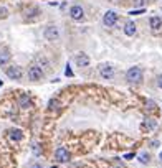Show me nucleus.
<instances>
[{
	"mask_svg": "<svg viewBox=\"0 0 162 168\" xmlns=\"http://www.w3.org/2000/svg\"><path fill=\"white\" fill-rule=\"evenodd\" d=\"M126 79L129 81V83H141V81H142V71H141V68H137V66L129 68V69H127V73H126Z\"/></svg>",
	"mask_w": 162,
	"mask_h": 168,
	"instance_id": "1",
	"label": "nucleus"
},
{
	"mask_svg": "<svg viewBox=\"0 0 162 168\" xmlns=\"http://www.w3.org/2000/svg\"><path fill=\"white\" fill-rule=\"evenodd\" d=\"M111 2H113V3H117V2H119V0H111Z\"/></svg>",
	"mask_w": 162,
	"mask_h": 168,
	"instance_id": "25",
	"label": "nucleus"
},
{
	"mask_svg": "<svg viewBox=\"0 0 162 168\" xmlns=\"http://www.w3.org/2000/svg\"><path fill=\"white\" fill-rule=\"evenodd\" d=\"M147 107H149V109H154V102H152V100H149V102H147Z\"/></svg>",
	"mask_w": 162,
	"mask_h": 168,
	"instance_id": "22",
	"label": "nucleus"
},
{
	"mask_svg": "<svg viewBox=\"0 0 162 168\" xmlns=\"http://www.w3.org/2000/svg\"><path fill=\"white\" fill-rule=\"evenodd\" d=\"M75 61L76 64L79 66V68H86V66H89V58L86 53H78V55L75 56Z\"/></svg>",
	"mask_w": 162,
	"mask_h": 168,
	"instance_id": "9",
	"label": "nucleus"
},
{
	"mask_svg": "<svg viewBox=\"0 0 162 168\" xmlns=\"http://www.w3.org/2000/svg\"><path fill=\"white\" fill-rule=\"evenodd\" d=\"M20 107H22V109H28V107H32V100H30V97H28V96L23 94L22 97H20Z\"/></svg>",
	"mask_w": 162,
	"mask_h": 168,
	"instance_id": "14",
	"label": "nucleus"
},
{
	"mask_svg": "<svg viewBox=\"0 0 162 168\" xmlns=\"http://www.w3.org/2000/svg\"><path fill=\"white\" fill-rule=\"evenodd\" d=\"M58 36H60L58 27H55V25H48V27L45 28V38H46V40L55 41V40H58Z\"/></svg>",
	"mask_w": 162,
	"mask_h": 168,
	"instance_id": "2",
	"label": "nucleus"
},
{
	"mask_svg": "<svg viewBox=\"0 0 162 168\" xmlns=\"http://www.w3.org/2000/svg\"><path fill=\"white\" fill-rule=\"evenodd\" d=\"M38 15V8H32L30 13L27 12V18H33V17H36Z\"/></svg>",
	"mask_w": 162,
	"mask_h": 168,
	"instance_id": "16",
	"label": "nucleus"
},
{
	"mask_svg": "<svg viewBox=\"0 0 162 168\" xmlns=\"http://www.w3.org/2000/svg\"><path fill=\"white\" fill-rule=\"evenodd\" d=\"M141 162H142V163H147V162H149V155L142 153V155H141Z\"/></svg>",
	"mask_w": 162,
	"mask_h": 168,
	"instance_id": "18",
	"label": "nucleus"
},
{
	"mask_svg": "<svg viewBox=\"0 0 162 168\" xmlns=\"http://www.w3.org/2000/svg\"><path fill=\"white\" fill-rule=\"evenodd\" d=\"M159 86H160V88H162V74L159 76Z\"/></svg>",
	"mask_w": 162,
	"mask_h": 168,
	"instance_id": "24",
	"label": "nucleus"
},
{
	"mask_svg": "<svg viewBox=\"0 0 162 168\" xmlns=\"http://www.w3.org/2000/svg\"><path fill=\"white\" fill-rule=\"evenodd\" d=\"M144 125L147 127V130H154V129H156V125H157V124H156V121H152V119H147V121H146V124H144Z\"/></svg>",
	"mask_w": 162,
	"mask_h": 168,
	"instance_id": "15",
	"label": "nucleus"
},
{
	"mask_svg": "<svg viewBox=\"0 0 162 168\" xmlns=\"http://www.w3.org/2000/svg\"><path fill=\"white\" fill-rule=\"evenodd\" d=\"M7 76L10 79H22V68L20 66H8V69H7Z\"/></svg>",
	"mask_w": 162,
	"mask_h": 168,
	"instance_id": "6",
	"label": "nucleus"
},
{
	"mask_svg": "<svg viewBox=\"0 0 162 168\" xmlns=\"http://www.w3.org/2000/svg\"><path fill=\"white\" fill-rule=\"evenodd\" d=\"M144 13V8H139V10H131L129 15H142Z\"/></svg>",
	"mask_w": 162,
	"mask_h": 168,
	"instance_id": "17",
	"label": "nucleus"
},
{
	"mask_svg": "<svg viewBox=\"0 0 162 168\" xmlns=\"http://www.w3.org/2000/svg\"><path fill=\"white\" fill-rule=\"evenodd\" d=\"M116 22H117V13H116V12L108 10L106 13H104V17H103V23H104L106 27H114V25H116Z\"/></svg>",
	"mask_w": 162,
	"mask_h": 168,
	"instance_id": "3",
	"label": "nucleus"
},
{
	"mask_svg": "<svg viewBox=\"0 0 162 168\" xmlns=\"http://www.w3.org/2000/svg\"><path fill=\"white\" fill-rule=\"evenodd\" d=\"M55 158H56L60 163H66V162L70 160V153H68V150H66V148L60 147V148H56V152H55Z\"/></svg>",
	"mask_w": 162,
	"mask_h": 168,
	"instance_id": "7",
	"label": "nucleus"
},
{
	"mask_svg": "<svg viewBox=\"0 0 162 168\" xmlns=\"http://www.w3.org/2000/svg\"><path fill=\"white\" fill-rule=\"evenodd\" d=\"M65 74H66V76H73V71H71V68H70V66H66V69H65Z\"/></svg>",
	"mask_w": 162,
	"mask_h": 168,
	"instance_id": "20",
	"label": "nucleus"
},
{
	"mask_svg": "<svg viewBox=\"0 0 162 168\" xmlns=\"http://www.w3.org/2000/svg\"><path fill=\"white\" fill-rule=\"evenodd\" d=\"M8 61H10V53L7 50H0V66L7 64Z\"/></svg>",
	"mask_w": 162,
	"mask_h": 168,
	"instance_id": "13",
	"label": "nucleus"
},
{
	"mask_svg": "<svg viewBox=\"0 0 162 168\" xmlns=\"http://www.w3.org/2000/svg\"><path fill=\"white\" fill-rule=\"evenodd\" d=\"M99 74H101L103 79H111L113 76H114L113 66H109V64H101V66H99Z\"/></svg>",
	"mask_w": 162,
	"mask_h": 168,
	"instance_id": "8",
	"label": "nucleus"
},
{
	"mask_svg": "<svg viewBox=\"0 0 162 168\" xmlns=\"http://www.w3.org/2000/svg\"><path fill=\"white\" fill-rule=\"evenodd\" d=\"M8 137H10V140H13V142H20L23 138V133H22V130H18V129H13V130L8 132Z\"/></svg>",
	"mask_w": 162,
	"mask_h": 168,
	"instance_id": "11",
	"label": "nucleus"
},
{
	"mask_svg": "<svg viewBox=\"0 0 162 168\" xmlns=\"http://www.w3.org/2000/svg\"><path fill=\"white\" fill-rule=\"evenodd\" d=\"M151 28H152V31H159L160 28H162V18L152 17L151 18Z\"/></svg>",
	"mask_w": 162,
	"mask_h": 168,
	"instance_id": "10",
	"label": "nucleus"
},
{
	"mask_svg": "<svg viewBox=\"0 0 162 168\" xmlns=\"http://www.w3.org/2000/svg\"><path fill=\"white\" fill-rule=\"evenodd\" d=\"M58 107V100H50V109H56Z\"/></svg>",
	"mask_w": 162,
	"mask_h": 168,
	"instance_id": "19",
	"label": "nucleus"
},
{
	"mask_svg": "<svg viewBox=\"0 0 162 168\" xmlns=\"http://www.w3.org/2000/svg\"><path fill=\"white\" fill-rule=\"evenodd\" d=\"M33 168H41V166H40V165H35V166H33Z\"/></svg>",
	"mask_w": 162,
	"mask_h": 168,
	"instance_id": "26",
	"label": "nucleus"
},
{
	"mask_svg": "<svg viewBox=\"0 0 162 168\" xmlns=\"http://www.w3.org/2000/svg\"><path fill=\"white\" fill-rule=\"evenodd\" d=\"M160 160H162V153H160Z\"/></svg>",
	"mask_w": 162,
	"mask_h": 168,
	"instance_id": "27",
	"label": "nucleus"
},
{
	"mask_svg": "<svg viewBox=\"0 0 162 168\" xmlns=\"http://www.w3.org/2000/svg\"><path fill=\"white\" fill-rule=\"evenodd\" d=\"M28 78L32 81H40L43 78V71H41L40 66H32V68L28 69Z\"/></svg>",
	"mask_w": 162,
	"mask_h": 168,
	"instance_id": "5",
	"label": "nucleus"
},
{
	"mask_svg": "<svg viewBox=\"0 0 162 168\" xmlns=\"http://www.w3.org/2000/svg\"><path fill=\"white\" fill-rule=\"evenodd\" d=\"M134 3H136V5H142V3H144V0H134Z\"/></svg>",
	"mask_w": 162,
	"mask_h": 168,
	"instance_id": "23",
	"label": "nucleus"
},
{
	"mask_svg": "<svg viewBox=\"0 0 162 168\" xmlns=\"http://www.w3.org/2000/svg\"><path fill=\"white\" fill-rule=\"evenodd\" d=\"M70 17L73 18V20H76V22H81L84 18V10L79 5H73L70 8Z\"/></svg>",
	"mask_w": 162,
	"mask_h": 168,
	"instance_id": "4",
	"label": "nucleus"
},
{
	"mask_svg": "<svg viewBox=\"0 0 162 168\" xmlns=\"http://www.w3.org/2000/svg\"><path fill=\"white\" fill-rule=\"evenodd\" d=\"M124 158H126V160H131V158H134V153H127Z\"/></svg>",
	"mask_w": 162,
	"mask_h": 168,
	"instance_id": "21",
	"label": "nucleus"
},
{
	"mask_svg": "<svg viewBox=\"0 0 162 168\" xmlns=\"http://www.w3.org/2000/svg\"><path fill=\"white\" fill-rule=\"evenodd\" d=\"M136 30H137V28H136V23H134V22H127V23H126V27H124V33H126L127 36H134Z\"/></svg>",
	"mask_w": 162,
	"mask_h": 168,
	"instance_id": "12",
	"label": "nucleus"
}]
</instances>
